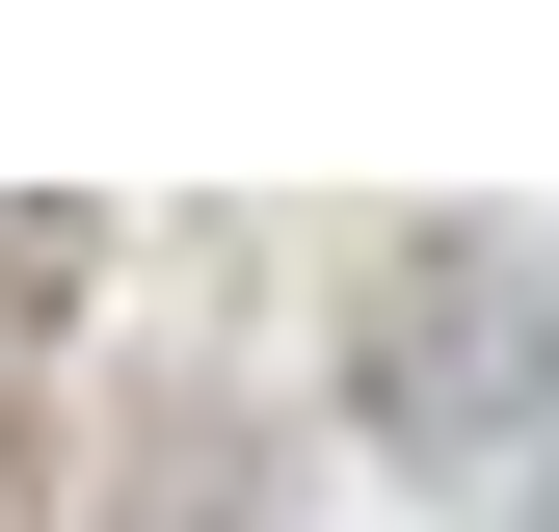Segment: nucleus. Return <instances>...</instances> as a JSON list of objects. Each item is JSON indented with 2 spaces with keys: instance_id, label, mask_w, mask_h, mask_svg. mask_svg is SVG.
Wrapping results in <instances>:
<instances>
[{
  "instance_id": "obj_1",
  "label": "nucleus",
  "mask_w": 559,
  "mask_h": 532,
  "mask_svg": "<svg viewBox=\"0 0 559 532\" xmlns=\"http://www.w3.org/2000/svg\"><path fill=\"white\" fill-rule=\"evenodd\" d=\"M533 347H559V319H533V266L507 240H400L373 266V426H507V399H533Z\"/></svg>"
},
{
  "instance_id": "obj_3",
  "label": "nucleus",
  "mask_w": 559,
  "mask_h": 532,
  "mask_svg": "<svg viewBox=\"0 0 559 532\" xmlns=\"http://www.w3.org/2000/svg\"><path fill=\"white\" fill-rule=\"evenodd\" d=\"M0 506H27V452H0Z\"/></svg>"
},
{
  "instance_id": "obj_2",
  "label": "nucleus",
  "mask_w": 559,
  "mask_h": 532,
  "mask_svg": "<svg viewBox=\"0 0 559 532\" xmlns=\"http://www.w3.org/2000/svg\"><path fill=\"white\" fill-rule=\"evenodd\" d=\"M533 532H559V452H533Z\"/></svg>"
}]
</instances>
